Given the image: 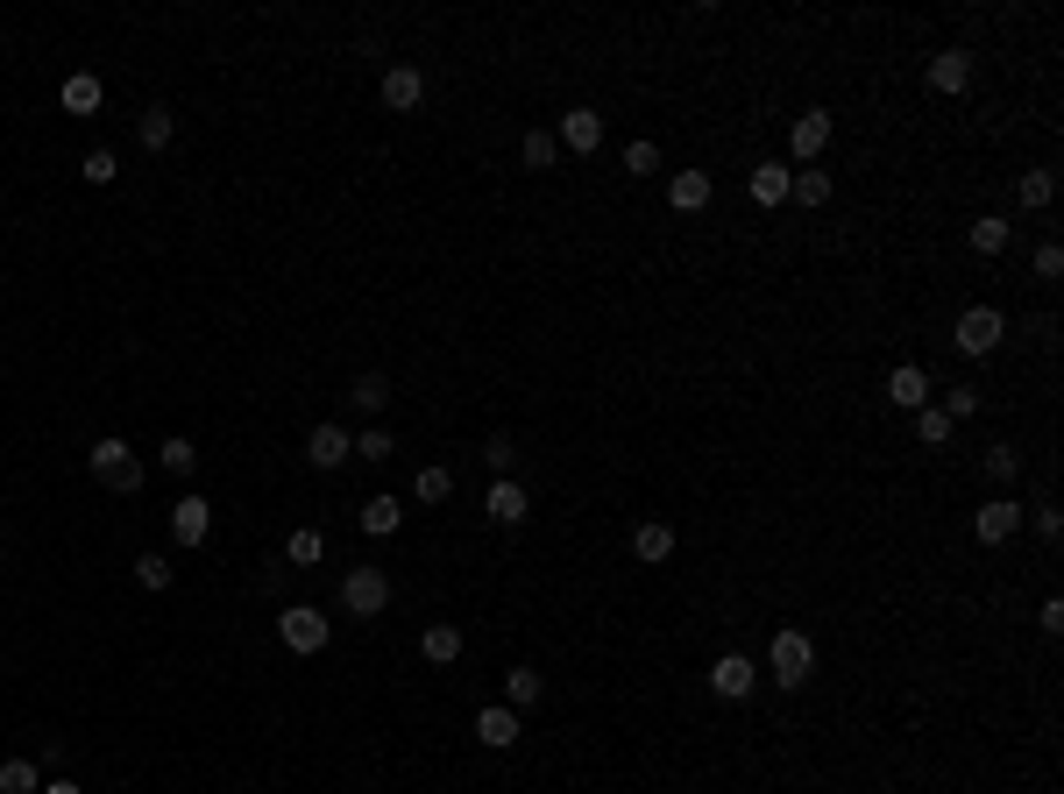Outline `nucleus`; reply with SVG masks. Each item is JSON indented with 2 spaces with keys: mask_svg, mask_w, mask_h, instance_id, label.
I'll list each match as a JSON object with an SVG mask.
<instances>
[{
  "mask_svg": "<svg viewBox=\"0 0 1064 794\" xmlns=\"http://www.w3.org/2000/svg\"><path fill=\"white\" fill-rule=\"evenodd\" d=\"M348 398H355L362 412H383V404H391V376H383V370H362V376H355V391H348Z\"/></svg>",
  "mask_w": 1064,
  "mask_h": 794,
  "instance_id": "obj_27",
  "label": "nucleus"
},
{
  "mask_svg": "<svg viewBox=\"0 0 1064 794\" xmlns=\"http://www.w3.org/2000/svg\"><path fill=\"white\" fill-rule=\"evenodd\" d=\"M86 469H92V476H100V482H107V490H114V497H135V490H143V461H135V454H128V440H121V433H114V440H92V454H86Z\"/></svg>",
  "mask_w": 1064,
  "mask_h": 794,
  "instance_id": "obj_2",
  "label": "nucleus"
},
{
  "mask_svg": "<svg viewBox=\"0 0 1064 794\" xmlns=\"http://www.w3.org/2000/svg\"><path fill=\"white\" fill-rule=\"evenodd\" d=\"M135 582H143V589H170V560L164 553H143V560H135Z\"/></svg>",
  "mask_w": 1064,
  "mask_h": 794,
  "instance_id": "obj_38",
  "label": "nucleus"
},
{
  "mask_svg": "<svg viewBox=\"0 0 1064 794\" xmlns=\"http://www.w3.org/2000/svg\"><path fill=\"white\" fill-rule=\"evenodd\" d=\"M206 532H213V503L206 497H178V503H170V539H178V547H206Z\"/></svg>",
  "mask_w": 1064,
  "mask_h": 794,
  "instance_id": "obj_8",
  "label": "nucleus"
},
{
  "mask_svg": "<svg viewBox=\"0 0 1064 794\" xmlns=\"http://www.w3.org/2000/svg\"><path fill=\"white\" fill-rule=\"evenodd\" d=\"M482 461H490L497 476H511V461H518V448H511V433H490V440H482Z\"/></svg>",
  "mask_w": 1064,
  "mask_h": 794,
  "instance_id": "obj_40",
  "label": "nucleus"
},
{
  "mask_svg": "<svg viewBox=\"0 0 1064 794\" xmlns=\"http://www.w3.org/2000/svg\"><path fill=\"white\" fill-rule=\"evenodd\" d=\"M916 440H923V448H944V440H951V419H944L937 404H923V412H916Z\"/></svg>",
  "mask_w": 1064,
  "mask_h": 794,
  "instance_id": "obj_34",
  "label": "nucleus"
},
{
  "mask_svg": "<svg viewBox=\"0 0 1064 794\" xmlns=\"http://www.w3.org/2000/svg\"><path fill=\"white\" fill-rule=\"evenodd\" d=\"M114 170H121V164H114V149H92V157L79 164V178L86 185H114Z\"/></svg>",
  "mask_w": 1064,
  "mask_h": 794,
  "instance_id": "obj_41",
  "label": "nucleus"
},
{
  "mask_svg": "<svg viewBox=\"0 0 1064 794\" xmlns=\"http://www.w3.org/2000/svg\"><path fill=\"white\" fill-rule=\"evenodd\" d=\"M1015 526H1022V503H1015V497H994V503H979V518H973L979 547H1000V539H1015Z\"/></svg>",
  "mask_w": 1064,
  "mask_h": 794,
  "instance_id": "obj_11",
  "label": "nucleus"
},
{
  "mask_svg": "<svg viewBox=\"0 0 1064 794\" xmlns=\"http://www.w3.org/2000/svg\"><path fill=\"white\" fill-rule=\"evenodd\" d=\"M937 412L951 419V425H958V419H973V412H979V383H951V391H944V404H937Z\"/></svg>",
  "mask_w": 1064,
  "mask_h": 794,
  "instance_id": "obj_30",
  "label": "nucleus"
},
{
  "mask_svg": "<svg viewBox=\"0 0 1064 794\" xmlns=\"http://www.w3.org/2000/svg\"><path fill=\"white\" fill-rule=\"evenodd\" d=\"M305 461H313V469H341V461H355V433H341V425H313V433H305Z\"/></svg>",
  "mask_w": 1064,
  "mask_h": 794,
  "instance_id": "obj_10",
  "label": "nucleus"
},
{
  "mask_svg": "<svg viewBox=\"0 0 1064 794\" xmlns=\"http://www.w3.org/2000/svg\"><path fill=\"white\" fill-rule=\"evenodd\" d=\"M752 199H760V206H781V199H788V164H752Z\"/></svg>",
  "mask_w": 1064,
  "mask_h": 794,
  "instance_id": "obj_25",
  "label": "nucleus"
},
{
  "mask_svg": "<svg viewBox=\"0 0 1064 794\" xmlns=\"http://www.w3.org/2000/svg\"><path fill=\"white\" fill-rule=\"evenodd\" d=\"M539 695H547V682H539L533 667H511V674H505V709H533Z\"/></svg>",
  "mask_w": 1064,
  "mask_h": 794,
  "instance_id": "obj_24",
  "label": "nucleus"
},
{
  "mask_svg": "<svg viewBox=\"0 0 1064 794\" xmlns=\"http://www.w3.org/2000/svg\"><path fill=\"white\" fill-rule=\"evenodd\" d=\"M986 476H994V482H1015V476H1022V454L1008 448V440H994V448H986Z\"/></svg>",
  "mask_w": 1064,
  "mask_h": 794,
  "instance_id": "obj_35",
  "label": "nucleus"
},
{
  "mask_svg": "<svg viewBox=\"0 0 1064 794\" xmlns=\"http://www.w3.org/2000/svg\"><path fill=\"white\" fill-rule=\"evenodd\" d=\"M1000 341H1008V320H1000L994 305H965L958 326H951V347H958V355H973V362H979V355H994Z\"/></svg>",
  "mask_w": 1064,
  "mask_h": 794,
  "instance_id": "obj_3",
  "label": "nucleus"
},
{
  "mask_svg": "<svg viewBox=\"0 0 1064 794\" xmlns=\"http://www.w3.org/2000/svg\"><path fill=\"white\" fill-rule=\"evenodd\" d=\"M965 86H973V57H965V50H937V57H930V92L958 100Z\"/></svg>",
  "mask_w": 1064,
  "mask_h": 794,
  "instance_id": "obj_13",
  "label": "nucleus"
},
{
  "mask_svg": "<svg viewBox=\"0 0 1064 794\" xmlns=\"http://www.w3.org/2000/svg\"><path fill=\"white\" fill-rule=\"evenodd\" d=\"M752 688H760V674H752L745 653H724V660L710 667V695H724V703H745Z\"/></svg>",
  "mask_w": 1064,
  "mask_h": 794,
  "instance_id": "obj_9",
  "label": "nucleus"
},
{
  "mask_svg": "<svg viewBox=\"0 0 1064 794\" xmlns=\"http://www.w3.org/2000/svg\"><path fill=\"white\" fill-rule=\"evenodd\" d=\"M1036 277H1043V284H1057V277H1064V248H1057V242H1043V248H1036Z\"/></svg>",
  "mask_w": 1064,
  "mask_h": 794,
  "instance_id": "obj_42",
  "label": "nucleus"
},
{
  "mask_svg": "<svg viewBox=\"0 0 1064 794\" xmlns=\"http://www.w3.org/2000/svg\"><path fill=\"white\" fill-rule=\"evenodd\" d=\"M412 490H419V503H448L455 497V469H419Z\"/></svg>",
  "mask_w": 1064,
  "mask_h": 794,
  "instance_id": "obj_32",
  "label": "nucleus"
},
{
  "mask_svg": "<svg viewBox=\"0 0 1064 794\" xmlns=\"http://www.w3.org/2000/svg\"><path fill=\"white\" fill-rule=\"evenodd\" d=\"M157 461H164L170 476H192V469H199V448H192V440H178V433H170L164 448H157Z\"/></svg>",
  "mask_w": 1064,
  "mask_h": 794,
  "instance_id": "obj_31",
  "label": "nucleus"
},
{
  "mask_svg": "<svg viewBox=\"0 0 1064 794\" xmlns=\"http://www.w3.org/2000/svg\"><path fill=\"white\" fill-rule=\"evenodd\" d=\"M632 553L646 560V568H653V560H667V553H674V526H661V518H646V526H632Z\"/></svg>",
  "mask_w": 1064,
  "mask_h": 794,
  "instance_id": "obj_19",
  "label": "nucleus"
},
{
  "mask_svg": "<svg viewBox=\"0 0 1064 794\" xmlns=\"http://www.w3.org/2000/svg\"><path fill=\"white\" fill-rule=\"evenodd\" d=\"M653 170H661V149H653V143H632V149H625V178H653Z\"/></svg>",
  "mask_w": 1064,
  "mask_h": 794,
  "instance_id": "obj_39",
  "label": "nucleus"
},
{
  "mask_svg": "<svg viewBox=\"0 0 1064 794\" xmlns=\"http://www.w3.org/2000/svg\"><path fill=\"white\" fill-rule=\"evenodd\" d=\"M476 738L490 745V752H511V745H518V709H505V703L476 709Z\"/></svg>",
  "mask_w": 1064,
  "mask_h": 794,
  "instance_id": "obj_14",
  "label": "nucleus"
},
{
  "mask_svg": "<svg viewBox=\"0 0 1064 794\" xmlns=\"http://www.w3.org/2000/svg\"><path fill=\"white\" fill-rule=\"evenodd\" d=\"M57 100H65V114H92L100 107V79H92V71H71V79L57 86Z\"/></svg>",
  "mask_w": 1064,
  "mask_h": 794,
  "instance_id": "obj_21",
  "label": "nucleus"
},
{
  "mask_svg": "<svg viewBox=\"0 0 1064 794\" xmlns=\"http://www.w3.org/2000/svg\"><path fill=\"white\" fill-rule=\"evenodd\" d=\"M43 781H36V766L29 759H0V794H36Z\"/></svg>",
  "mask_w": 1064,
  "mask_h": 794,
  "instance_id": "obj_33",
  "label": "nucleus"
},
{
  "mask_svg": "<svg viewBox=\"0 0 1064 794\" xmlns=\"http://www.w3.org/2000/svg\"><path fill=\"white\" fill-rule=\"evenodd\" d=\"M277 638L292 653H326V638H334V625L313 610V604H284V617H277Z\"/></svg>",
  "mask_w": 1064,
  "mask_h": 794,
  "instance_id": "obj_4",
  "label": "nucleus"
},
{
  "mask_svg": "<svg viewBox=\"0 0 1064 794\" xmlns=\"http://www.w3.org/2000/svg\"><path fill=\"white\" fill-rule=\"evenodd\" d=\"M383 604H391V575H383V568H348L341 575V610L377 617Z\"/></svg>",
  "mask_w": 1064,
  "mask_h": 794,
  "instance_id": "obj_5",
  "label": "nucleus"
},
{
  "mask_svg": "<svg viewBox=\"0 0 1064 794\" xmlns=\"http://www.w3.org/2000/svg\"><path fill=\"white\" fill-rule=\"evenodd\" d=\"M788 199L795 206H830V170H788Z\"/></svg>",
  "mask_w": 1064,
  "mask_h": 794,
  "instance_id": "obj_22",
  "label": "nucleus"
},
{
  "mask_svg": "<svg viewBox=\"0 0 1064 794\" xmlns=\"http://www.w3.org/2000/svg\"><path fill=\"white\" fill-rule=\"evenodd\" d=\"M419 100H426V79H419L412 65H391V71H383V107H391V114H412Z\"/></svg>",
  "mask_w": 1064,
  "mask_h": 794,
  "instance_id": "obj_15",
  "label": "nucleus"
},
{
  "mask_svg": "<svg viewBox=\"0 0 1064 794\" xmlns=\"http://www.w3.org/2000/svg\"><path fill=\"white\" fill-rule=\"evenodd\" d=\"M526 511L533 503H526V490H518V476H497L490 482V518L497 526H526Z\"/></svg>",
  "mask_w": 1064,
  "mask_h": 794,
  "instance_id": "obj_17",
  "label": "nucleus"
},
{
  "mask_svg": "<svg viewBox=\"0 0 1064 794\" xmlns=\"http://www.w3.org/2000/svg\"><path fill=\"white\" fill-rule=\"evenodd\" d=\"M284 560H292V568H313V560H320V532L299 526L292 539H284Z\"/></svg>",
  "mask_w": 1064,
  "mask_h": 794,
  "instance_id": "obj_36",
  "label": "nucleus"
},
{
  "mask_svg": "<svg viewBox=\"0 0 1064 794\" xmlns=\"http://www.w3.org/2000/svg\"><path fill=\"white\" fill-rule=\"evenodd\" d=\"M887 398H895L901 412H923V404H930V376H923L916 362H901V370H887Z\"/></svg>",
  "mask_w": 1064,
  "mask_h": 794,
  "instance_id": "obj_16",
  "label": "nucleus"
},
{
  "mask_svg": "<svg viewBox=\"0 0 1064 794\" xmlns=\"http://www.w3.org/2000/svg\"><path fill=\"white\" fill-rule=\"evenodd\" d=\"M398 518H404V511H398V497H370V503H362V532H377V539H383V532H398Z\"/></svg>",
  "mask_w": 1064,
  "mask_h": 794,
  "instance_id": "obj_29",
  "label": "nucleus"
},
{
  "mask_svg": "<svg viewBox=\"0 0 1064 794\" xmlns=\"http://www.w3.org/2000/svg\"><path fill=\"white\" fill-rule=\"evenodd\" d=\"M1015 192H1022V206H1029V213H1043V206L1057 199V178H1051V170H1022Z\"/></svg>",
  "mask_w": 1064,
  "mask_h": 794,
  "instance_id": "obj_28",
  "label": "nucleus"
},
{
  "mask_svg": "<svg viewBox=\"0 0 1064 794\" xmlns=\"http://www.w3.org/2000/svg\"><path fill=\"white\" fill-rule=\"evenodd\" d=\"M554 143L568 149V157H596V149H604V114H596V107H568V114H560V128H554Z\"/></svg>",
  "mask_w": 1064,
  "mask_h": 794,
  "instance_id": "obj_6",
  "label": "nucleus"
},
{
  "mask_svg": "<svg viewBox=\"0 0 1064 794\" xmlns=\"http://www.w3.org/2000/svg\"><path fill=\"white\" fill-rule=\"evenodd\" d=\"M710 199H718L710 170H674V178H667V206H674V213H703Z\"/></svg>",
  "mask_w": 1064,
  "mask_h": 794,
  "instance_id": "obj_12",
  "label": "nucleus"
},
{
  "mask_svg": "<svg viewBox=\"0 0 1064 794\" xmlns=\"http://www.w3.org/2000/svg\"><path fill=\"white\" fill-rule=\"evenodd\" d=\"M823 149H830V114H823V107L795 114V121H788V157H795V164H817Z\"/></svg>",
  "mask_w": 1064,
  "mask_h": 794,
  "instance_id": "obj_7",
  "label": "nucleus"
},
{
  "mask_svg": "<svg viewBox=\"0 0 1064 794\" xmlns=\"http://www.w3.org/2000/svg\"><path fill=\"white\" fill-rule=\"evenodd\" d=\"M1008 235H1015V227H1008V220H1000V213H979V220H973V227H965V242H973V248H979V256H1000V248H1008Z\"/></svg>",
  "mask_w": 1064,
  "mask_h": 794,
  "instance_id": "obj_20",
  "label": "nucleus"
},
{
  "mask_svg": "<svg viewBox=\"0 0 1064 794\" xmlns=\"http://www.w3.org/2000/svg\"><path fill=\"white\" fill-rule=\"evenodd\" d=\"M518 164H526V170H554V164H560V143H554L547 128H533L526 143H518Z\"/></svg>",
  "mask_w": 1064,
  "mask_h": 794,
  "instance_id": "obj_26",
  "label": "nucleus"
},
{
  "mask_svg": "<svg viewBox=\"0 0 1064 794\" xmlns=\"http://www.w3.org/2000/svg\"><path fill=\"white\" fill-rule=\"evenodd\" d=\"M1036 625H1043V631H1051V638L1064 631V604H1057V596H1051V604H1043V610H1036Z\"/></svg>",
  "mask_w": 1064,
  "mask_h": 794,
  "instance_id": "obj_43",
  "label": "nucleus"
},
{
  "mask_svg": "<svg viewBox=\"0 0 1064 794\" xmlns=\"http://www.w3.org/2000/svg\"><path fill=\"white\" fill-rule=\"evenodd\" d=\"M767 667H773V682H781V688H802L809 674H817V638L795 631V625H781L767 638Z\"/></svg>",
  "mask_w": 1064,
  "mask_h": 794,
  "instance_id": "obj_1",
  "label": "nucleus"
},
{
  "mask_svg": "<svg viewBox=\"0 0 1064 794\" xmlns=\"http://www.w3.org/2000/svg\"><path fill=\"white\" fill-rule=\"evenodd\" d=\"M398 454V440L383 433V425H370V433H355V461H391Z\"/></svg>",
  "mask_w": 1064,
  "mask_h": 794,
  "instance_id": "obj_37",
  "label": "nucleus"
},
{
  "mask_svg": "<svg viewBox=\"0 0 1064 794\" xmlns=\"http://www.w3.org/2000/svg\"><path fill=\"white\" fill-rule=\"evenodd\" d=\"M135 135H143V149H170V135H178V114H170V107H143Z\"/></svg>",
  "mask_w": 1064,
  "mask_h": 794,
  "instance_id": "obj_23",
  "label": "nucleus"
},
{
  "mask_svg": "<svg viewBox=\"0 0 1064 794\" xmlns=\"http://www.w3.org/2000/svg\"><path fill=\"white\" fill-rule=\"evenodd\" d=\"M36 794H79V787H71V781H43V787H36Z\"/></svg>",
  "mask_w": 1064,
  "mask_h": 794,
  "instance_id": "obj_44",
  "label": "nucleus"
},
{
  "mask_svg": "<svg viewBox=\"0 0 1064 794\" xmlns=\"http://www.w3.org/2000/svg\"><path fill=\"white\" fill-rule=\"evenodd\" d=\"M419 653H426L433 667H455V660H461V625H426V631H419Z\"/></svg>",
  "mask_w": 1064,
  "mask_h": 794,
  "instance_id": "obj_18",
  "label": "nucleus"
}]
</instances>
